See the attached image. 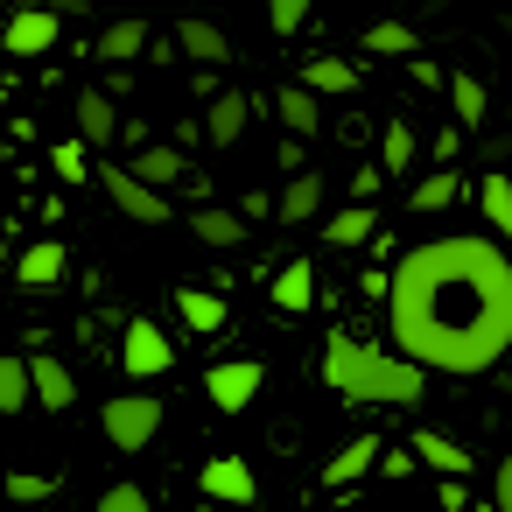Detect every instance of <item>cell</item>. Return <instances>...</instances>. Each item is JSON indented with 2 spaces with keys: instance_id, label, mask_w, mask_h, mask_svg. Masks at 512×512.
<instances>
[{
  "instance_id": "obj_1",
  "label": "cell",
  "mask_w": 512,
  "mask_h": 512,
  "mask_svg": "<svg viewBox=\"0 0 512 512\" xmlns=\"http://www.w3.org/2000/svg\"><path fill=\"white\" fill-rule=\"evenodd\" d=\"M512 246V239H505ZM498 239L449 232L393 260L386 323L393 351L449 379H484L512 358V260Z\"/></svg>"
},
{
  "instance_id": "obj_2",
  "label": "cell",
  "mask_w": 512,
  "mask_h": 512,
  "mask_svg": "<svg viewBox=\"0 0 512 512\" xmlns=\"http://www.w3.org/2000/svg\"><path fill=\"white\" fill-rule=\"evenodd\" d=\"M323 386L351 407H421L428 400V365L407 358V351H372L344 330L323 337Z\"/></svg>"
},
{
  "instance_id": "obj_3",
  "label": "cell",
  "mask_w": 512,
  "mask_h": 512,
  "mask_svg": "<svg viewBox=\"0 0 512 512\" xmlns=\"http://www.w3.org/2000/svg\"><path fill=\"white\" fill-rule=\"evenodd\" d=\"M162 400L155 393H113L106 407H99V428H106V442L120 449V456H141L155 435H162Z\"/></svg>"
},
{
  "instance_id": "obj_4",
  "label": "cell",
  "mask_w": 512,
  "mask_h": 512,
  "mask_svg": "<svg viewBox=\"0 0 512 512\" xmlns=\"http://www.w3.org/2000/svg\"><path fill=\"white\" fill-rule=\"evenodd\" d=\"M99 183L113 190L120 218H134V225H169V190H162V183H148L134 162H127V169H99Z\"/></svg>"
},
{
  "instance_id": "obj_5",
  "label": "cell",
  "mask_w": 512,
  "mask_h": 512,
  "mask_svg": "<svg viewBox=\"0 0 512 512\" xmlns=\"http://www.w3.org/2000/svg\"><path fill=\"white\" fill-rule=\"evenodd\" d=\"M260 386H267V365L260 358H225V365L204 372V393H211L218 414H246L260 400Z\"/></svg>"
},
{
  "instance_id": "obj_6",
  "label": "cell",
  "mask_w": 512,
  "mask_h": 512,
  "mask_svg": "<svg viewBox=\"0 0 512 512\" xmlns=\"http://www.w3.org/2000/svg\"><path fill=\"white\" fill-rule=\"evenodd\" d=\"M120 365H127L134 379H162V372L176 365V344H169L148 316H127V330H120Z\"/></svg>"
},
{
  "instance_id": "obj_7",
  "label": "cell",
  "mask_w": 512,
  "mask_h": 512,
  "mask_svg": "<svg viewBox=\"0 0 512 512\" xmlns=\"http://www.w3.org/2000/svg\"><path fill=\"white\" fill-rule=\"evenodd\" d=\"M64 274H71V253H64V239H36V246H22V260H15V281H22V295H57V288H64Z\"/></svg>"
},
{
  "instance_id": "obj_8",
  "label": "cell",
  "mask_w": 512,
  "mask_h": 512,
  "mask_svg": "<svg viewBox=\"0 0 512 512\" xmlns=\"http://www.w3.org/2000/svg\"><path fill=\"white\" fill-rule=\"evenodd\" d=\"M71 15L57 8H15V22H8V57H43V50H57V29H64Z\"/></svg>"
},
{
  "instance_id": "obj_9",
  "label": "cell",
  "mask_w": 512,
  "mask_h": 512,
  "mask_svg": "<svg viewBox=\"0 0 512 512\" xmlns=\"http://www.w3.org/2000/svg\"><path fill=\"white\" fill-rule=\"evenodd\" d=\"M197 484H204V498H232V505H253L260 498V477H253L246 456H211L197 470Z\"/></svg>"
},
{
  "instance_id": "obj_10",
  "label": "cell",
  "mask_w": 512,
  "mask_h": 512,
  "mask_svg": "<svg viewBox=\"0 0 512 512\" xmlns=\"http://www.w3.org/2000/svg\"><path fill=\"white\" fill-rule=\"evenodd\" d=\"M323 204H330V176H316V169H295V183L274 197V218H281V225H309Z\"/></svg>"
},
{
  "instance_id": "obj_11",
  "label": "cell",
  "mask_w": 512,
  "mask_h": 512,
  "mask_svg": "<svg viewBox=\"0 0 512 512\" xmlns=\"http://www.w3.org/2000/svg\"><path fill=\"white\" fill-rule=\"evenodd\" d=\"M379 456H386V442H379V435H351V442L323 463V484H330V491H344V484H358L365 470H379Z\"/></svg>"
},
{
  "instance_id": "obj_12",
  "label": "cell",
  "mask_w": 512,
  "mask_h": 512,
  "mask_svg": "<svg viewBox=\"0 0 512 512\" xmlns=\"http://www.w3.org/2000/svg\"><path fill=\"white\" fill-rule=\"evenodd\" d=\"M71 113H78V134H85V141H92V148H113V134H127V120H120V113H113V99H106V92H99V85H85V92H78V106H71Z\"/></svg>"
},
{
  "instance_id": "obj_13",
  "label": "cell",
  "mask_w": 512,
  "mask_h": 512,
  "mask_svg": "<svg viewBox=\"0 0 512 512\" xmlns=\"http://www.w3.org/2000/svg\"><path fill=\"white\" fill-rule=\"evenodd\" d=\"M246 120H253V99H246V92H218V99L204 106V141H211V148H232V141L246 134Z\"/></svg>"
},
{
  "instance_id": "obj_14",
  "label": "cell",
  "mask_w": 512,
  "mask_h": 512,
  "mask_svg": "<svg viewBox=\"0 0 512 512\" xmlns=\"http://www.w3.org/2000/svg\"><path fill=\"white\" fill-rule=\"evenodd\" d=\"M148 50H155V29H148L141 15H127V22H113V29L99 36V57H106V64H141Z\"/></svg>"
},
{
  "instance_id": "obj_15",
  "label": "cell",
  "mask_w": 512,
  "mask_h": 512,
  "mask_svg": "<svg viewBox=\"0 0 512 512\" xmlns=\"http://www.w3.org/2000/svg\"><path fill=\"white\" fill-rule=\"evenodd\" d=\"M274 309H281V316H309V309H316V267H309V260H288V267L274 274Z\"/></svg>"
},
{
  "instance_id": "obj_16",
  "label": "cell",
  "mask_w": 512,
  "mask_h": 512,
  "mask_svg": "<svg viewBox=\"0 0 512 512\" xmlns=\"http://www.w3.org/2000/svg\"><path fill=\"white\" fill-rule=\"evenodd\" d=\"M176 43H183V57H190V64H225V57H232L225 29H218V22H204V15L176 22Z\"/></svg>"
},
{
  "instance_id": "obj_17",
  "label": "cell",
  "mask_w": 512,
  "mask_h": 512,
  "mask_svg": "<svg viewBox=\"0 0 512 512\" xmlns=\"http://www.w3.org/2000/svg\"><path fill=\"white\" fill-rule=\"evenodd\" d=\"M316 99H323V92H316V85H302V78H295V85H281V92H274V113H281V127H288V134H316V127H323Z\"/></svg>"
},
{
  "instance_id": "obj_18",
  "label": "cell",
  "mask_w": 512,
  "mask_h": 512,
  "mask_svg": "<svg viewBox=\"0 0 512 512\" xmlns=\"http://www.w3.org/2000/svg\"><path fill=\"white\" fill-rule=\"evenodd\" d=\"M29 365H36V407L64 414V407L78 400V379H71V365H57V358H43V351H29Z\"/></svg>"
},
{
  "instance_id": "obj_19",
  "label": "cell",
  "mask_w": 512,
  "mask_h": 512,
  "mask_svg": "<svg viewBox=\"0 0 512 512\" xmlns=\"http://www.w3.org/2000/svg\"><path fill=\"white\" fill-rule=\"evenodd\" d=\"M190 232H197L204 246H239V239H246V211H225V204H197V211H190Z\"/></svg>"
},
{
  "instance_id": "obj_20",
  "label": "cell",
  "mask_w": 512,
  "mask_h": 512,
  "mask_svg": "<svg viewBox=\"0 0 512 512\" xmlns=\"http://www.w3.org/2000/svg\"><path fill=\"white\" fill-rule=\"evenodd\" d=\"M414 449H421V463L435 470V477H470V449L456 442V435H435V428H414Z\"/></svg>"
},
{
  "instance_id": "obj_21",
  "label": "cell",
  "mask_w": 512,
  "mask_h": 512,
  "mask_svg": "<svg viewBox=\"0 0 512 512\" xmlns=\"http://www.w3.org/2000/svg\"><path fill=\"white\" fill-rule=\"evenodd\" d=\"M36 407V365L15 351V358H0V414H22Z\"/></svg>"
},
{
  "instance_id": "obj_22",
  "label": "cell",
  "mask_w": 512,
  "mask_h": 512,
  "mask_svg": "<svg viewBox=\"0 0 512 512\" xmlns=\"http://www.w3.org/2000/svg\"><path fill=\"white\" fill-rule=\"evenodd\" d=\"M449 106H456V127H484V120H491V92H484V78L449 71Z\"/></svg>"
},
{
  "instance_id": "obj_23",
  "label": "cell",
  "mask_w": 512,
  "mask_h": 512,
  "mask_svg": "<svg viewBox=\"0 0 512 512\" xmlns=\"http://www.w3.org/2000/svg\"><path fill=\"white\" fill-rule=\"evenodd\" d=\"M134 169H141L148 183H162V190H176V183L190 176L183 148H169V141H148V148H134Z\"/></svg>"
},
{
  "instance_id": "obj_24",
  "label": "cell",
  "mask_w": 512,
  "mask_h": 512,
  "mask_svg": "<svg viewBox=\"0 0 512 512\" xmlns=\"http://www.w3.org/2000/svg\"><path fill=\"white\" fill-rule=\"evenodd\" d=\"M372 232H379V211H372L365 197H351V204H344V211L323 225V239H330V246H365Z\"/></svg>"
},
{
  "instance_id": "obj_25",
  "label": "cell",
  "mask_w": 512,
  "mask_h": 512,
  "mask_svg": "<svg viewBox=\"0 0 512 512\" xmlns=\"http://www.w3.org/2000/svg\"><path fill=\"white\" fill-rule=\"evenodd\" d=\"M176 316L211 337V330H225V295L218 288H176Z\"/></svg>"
},
{
  "instance_id": "obj_26",
  "label": "cell",
  "mask_w": 512,
  "mask_h": 512,
  "mask_svg": "<svg viewBox=\"0 0 512 512\" xmlns=\"http://www.w3.org/2000/svg\"><path fill=\"white\" fill-rule=\"evenodd\" d=\"M449 204H456V169H449V162L407 190V211H414V218H428V211H449Z\"/></svg>"
},
{
  "instance_id": "obj_27",
  "label": "cell",
  "mask_w": 512,
  "mask_h": 512,
  "mask_svg": "<svg viewBox=\"0 0 512 512\" xmlns=\"http://www.w3.org/2000/svg\"><path fill=\"white\" fill-rule=\"evenodd\" d=\"M414 155H421L414 127H407V120H386V127H379V162H386L393 176H407V169H414Z\"/></svg>"
},
{
  "instance_id": "obj_28",
  "label": "cell",
  "mask_w": 512,
  "mask_h": 512,
  "mask_svg": "<svg viewBox=\"0 0 512 512\" xmlns=\"http://www.w3.org/2000/svg\"><path fill=\"white\" fill-rule=\"evenodd\" d=\"M477 211H484L491 232L512 239V176H484V183H477Z\"/></svg>"
},
{
  "instance_id": "obj_29",
  "label": "cell",
  "mask_w": 512,
  "mask_h": 512,
  "mask_svg": "<svg viewBox=\"0 0 512 512\" xmlns=\"http://www.w3.org/2000/svg\"><path fill=\"white\" fill-rule=\"evenodd\" d=\"M365 50H372V57H414L421 36H414L407 22H372V29H365Z\"/></svg>"
},
{
  "instance_id": "obj_30",
  "label": "cell",
  "mask_w": 512,
  "mask_h": 512,
  "mask_svg": "<svg viewBox=\"0 0 512 512\" xmlns=\"http://www.w3.org/2000/svg\"><path fill=\"white\" fill-rule=\"evenodd\" d=\"M302 85H316V92H337V99H344V92H358V71H351V64H337V57H309V64H302Z\"/></svg>"
},
{
  "instance_id": "obj_31",
  "label": "cell",
  "mask_w": 512,
  "mask_h": 512,
  "mask_svg": "<svg viewBox=\"0 0 512 512\" xmlns=\"http://www.w3.org/2000/svg\"><path fill=\"white\" fill-rule=\"evenodd\" d=\"M85 155H92V141H85V134L50 141V169H57V183H85Z\"/></svg>"
},
{
  "instance_id": "obj_32",
  "label": "cell",
  "mask_w": 512,
  "mask_h": 512,
  "mask_svg": "<svg viewBox=\"0 0 512 512\" xmlns=\"http://www.w3.org/2000/svg\"><path fill=\"white\" fill-rule=\"evenodd\" d=\"M99 512H155V491L148 484H113V491H99Z\"/></svg>"
},
{
  "instance_id": "obj_33",
  "label": "cell",
  "mask_w": 512,
  "mask_h": 512,
  "mask_svg": "<svg viewBox=\"0 0 512 512\" xmlns=\"http://www.w3.org/2000/svg\"><path fill=\"white\" fill-rule=\"evenodd\" d=\"M267 29H274V36H302V29H309V0H274V8H267Z\"/></svg>"
},
{
  "instance_id": "obj_34",
  "label": "cell",
  "mask_w": 512,
  "mask_h": 512,
  "mask_svg": "<svg viewBox=\"0 0 512 512\" xmlns=\"http://www.w3.org/2000/svg\"><path fill=\"white\" fill-rule=\"evenodd\" d=\"M8 491H15L22 505H36V498H57V477H36V470H15V477H8Z\"/></svg>"
},
{
  "instance_id": "obj_35",
  "label": "cell",
  "mask_w": 512,
  "mask_h": 512,
  "mask_svg": "<svg viewBox=\"0 0 512 512\" xmlns=\"http://www.w3.org/2000/svg\"><path fill=\"white\" fill-rule=\"evenodd\" d=\"M407 71H414V85H428V92H449V71H442V64H428L421 50L407 57Z\"/></svg>"
},
{
  "instance_id": "obj_36",
  "label": "cell",
  "mask_w": 512,
  "mask_h": 512,
  "mask_svg": "<svg viewBox=\"0 0 512 512\" xmlns=\"http://www.w3.org/2000/svg\"><path fill=\"white\" fill-rule=\"evenodd\" d=\"M386 176H393V169H386V162H379V169H351V197H365V204H372V197H379V183H386Z\"/></svg>"
},
{
  "instance_id": "obj_37",
  "label": "cell",
  "mask_w": 512,
  "mask_h": 512,
  "mask_svg": "<svg viewBox=\"0 0 512 512\" xmlns=\"http://www.w3.org/2000/svg\"><path fill=\"white\" fill-rule=\"evenodd\" d=\"M442 505H449V512H463V505H470V484H463V470H456V477H442Z\"/></svg>"
},
{
  "instance_id": "obj_38",
  "label": "cell",
  "mask_w": 512,
  "mask_h": 512,
  "mask_svg": "<svg viewBox=\"0 0 512 512\" xmlns=\"http://www.w3.org/2000/svg\"><path fill=\"white\" fill-rule=\"evenodd\" d=\"M491 498H498V512H512V456L498 463V477H491Z\"/></svg>"
},
{
  "instance_id": "obj_39",
  "label": "cell",
  "mask_w": 512,
  "mask_h": 512,
  "mask_svg": "<svg viewBox=\"0 0 512 512\" xmlns=\"http://www.w3.org/2000/svg\"><path fill=\"white\" fill-rule=\"evenodd\" d=\"M239 211H246V218H274V197H267V190H253V197H239Z\"/></svg>"
},
{
  "instance_id": "obj_40",
  "label": "cell",
  "mask_w": 512,
  "mask_h": 512,
  "mask_svg": "<svg viewBox=\"0 0 512 512\" xmlns=\"http://www.w3.org/2000/svg\"><path fill=\"white\" fill-rule=\"evenodd\" d=\"M456 148H463V134H456V127H442V134H435V155H442V162H456Z\"/></svg>"
},
{
  "instance_id": "obj_41",
  "label": "cell",
  "mask_w": 512,
  "mask_h": 512,
  "mask_svg": "<svg viewBox=\"0 0 512 512\" xmlns=\"http://www.w3.org/2000/svg\"><path fill=\"white\" fill-rule=\"evenodd\" d=\"M57 8H64V15H92V0H57Z\"/></svg>"
}]
</instances>
